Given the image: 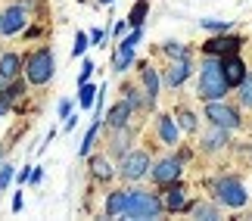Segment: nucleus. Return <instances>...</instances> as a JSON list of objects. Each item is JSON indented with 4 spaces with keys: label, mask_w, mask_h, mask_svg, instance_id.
Segmentation results:
<instances>
[{
    "label": "nucleus",
    "mask_w": 252,
    "mask_h": 221,
    "mask_svg": "<svg viewBox=\"0 0 252 221\" xmlns=\"http://www.w3.org/2000/svg\"><path fill=\"white\" fill-rule=\"evenodd\" d=\"M140 75H143V88H147V97H150V103L159 97V75H156V69H150V65H140Z\"/></svg>",
    "instance_id": "obj_17"
},
{
    "label": "nucleus",
    "mask_w": 252,
    "mask_h": 221,
    "mask_svg": "<svg viewBox=\"0 0 252 221\" xmlns=\"http://www.w3.org/2000/svg\"><path fill=\"white\" fill-rule=\"evenodd\" d=\"M6 109H9V103H6V100H3V97H0V115H3V112H6Z\"/></svg>",
    "instance_id": "obj_37"
},
{
    "label": "nucleus",
    "mask_w": 252,
    "mask_h": 221,
    "mask_svg": "<svg viewBox=\"0 0 252 221\" xmlns=\"http://www.w3.org/2000/svg\"><path fill=\"white\" fill-rule=\"evenodd\" d=\"M240 88V103H243V106H249L252 109V72H246V78L237 84Z\"/></svg>",
    "instance_id": "obj_21"
},
{
    "label": "nucleus",
    "mask_w": 252,
    "mask_h": 221,
    "mask_svg": "<svg viewBox=\"0 0 252 221\" xmlns=\"http://www.w3.org/2000/svg\"><path fill=\"white\" fill-rule=\"evenodd\" d=\"M240 47H243V41H240V37L221 34V37H212V41L206 44V53H209V56H230V53H237Z\"/></svg>",
    "instance_id": "obj_8"
},
{
    "label": "nucleus",
    "mask_w": 252,
    "mask_h": 221,
    "mask_svg": "<svg viewBox=\"0 0 252 221\" xmlns=\"http://www.w3.org/2000/svg\"><path fill=\"white\" fill-rule=\"evenodd\" d=\"M162 199L147 190H128V203H125V218H156L162 212Z\"/></svg>",
    "instance_id": "obj_2"
},
{
    "label": "nucleus",
    "mask_w": 252,
    "mask_h": 221,
    "mask_svg": "<svg viewBox=\"0 0 252 221\" xmlns=\"http://www.w3.org/2000/svg\"><path fill=\"white\" fill-rule=\"evenodd\" d=\"M9 181H13V165H0V190H6Z\"/></svg>",
    "instance_id": "obj_32"
},
{
    "label": "nucleus",
    "mask_w": 252,
    "mask_h": 221,
    "mask_svg": "<svg viewBox=\"0 0 252 221\" xmlns=\"http://www.w3.org/2000/svg\"><path fill=\"white\" fill-rule=\"evenodd\" d=\"M150 175H153V181L156 184H174V181L181 178V159H162V162H156V168H150Z\"/></svg>",
    "instance_id": "obj_7"
},
{
    "label": "nucleus",
    "mask_w": 252,
    "mask_h": 221,
    "mask_svg": "<svg viewBox=\"0 0 252 221\" xmlns=\"http://www.w3.org/2000/svg\"><path fill=\"white\" fill-rule=\"evenodd\" d=\"M0 156H3V147H0Z\"/></svg>",
    "instance_id": "obj_39"
},
{
    "label": "nucleus",
    "mask_w": 252,
    "mask_h": 221,
    "mask_svg": "<svg viewBox=\"0 0 252 221\" xmlns=\"http://www.w3.org/2000/svg\"><path fill=\"white\" fill-rule=\"evenodd\" d=\"M91 171H94L96 181H109L115 175V168L109 165V159H106V156H91Z\"/></svg>",
    "instance_id": "obj_16"
},
{
    "label": "nucleus",
    "mask_w": 252,
    "mask_h": 221,
    "mask_svg": "<svg viewBox=\"0 0 252 221\" xmlns=\"http://www.w3.org/2000/svg\"><path fill=\"white\" fill-rule=\"evenodd\" d=\"M78 88H81V91H78V103L87 109V106H91V103L96 100V88H94V84H87V81H84V84H78Z\"/></svg>",
    "instance_id": "obj_25"
},
{
    "label": "nucleus",
    "mask_w": 252,
    "mask_h": 221,
    "mask_svg": "<svg viewBox=\"0 0 252 221\" xmlns=\"http://www.w3.org/2000/svg\"><path fill=\"white\" fill-rule=\"evenodd\" d=\"M147 9H150V3H147V0H140V3H134L131 16H128V25L140 28V25H143V16H147Z\"/></svg>",
    "instance_id": "obj_22"
},
{
    "label": "nucleus",
    "mask_w": 252,
    "mask_h": 221,
    "mask_svg": "<svg viewBox=\"0 0 252 221\" xmlns=\"http://www.w3.org/2000/svg\"><path fill=\"white\" fill-rule=\"evenodd\" d=\"M115 131H119V137L112 140V150L115 153H125V150H128V125H125V128H115Z\"/></svg>",
    "instance_id": "obj_28"
},
{
    "label": "nucleus",
    "mask_w": 252,
    "mask_h": 221,
    "mask_svg": "<svg viewBox=\"0 0 252 221\" xmlns=\"http://www.w3.org/2000/svg\"><path fill=\"white\" fill-rule=\"evenodd\" d=\"M193 63L190 60H174V65L165 72V88H178V84H184V78L190 75Z\"/></svg>",
    "instance_id": "obj_12"
},
{
    "label": "nucleus",
    "mask_w": 252,
    "mask_h": 221,
    "mask_svg": "<svg viewBox=\"0 0 252 221\" xmlns=\"http://www.w3.org/2000/svg\"><path fill=\"white\" fill-rule=\"evenodd\" d=\"M84 50H87V34L78 32V34H75V47H72V53H75V56H81Z\"/></svg>",
    "instance_id": "obj_31"
},
{
    "label": "nucleus",
    "mask_w": 252,
    "mask_h": 221,
    "mask_svg": "<svg viewBox=\"0 0 252 221\" xmlns=\"http://www.w3.org/2000/svg\"><path fill=\"white\" fill-rule=\"evenodd\" d=\"M125 94H128V103H131V109L150 106V97H140V91H137V88H128V91H125Z\"/></svg>",
    "instance_id": "obj_26"
},
{
    "label": "nucleus",
    "mask_w": 252,
    "mask_h": 221,
    "mask_svg": "<svg viewBox=\"0 0 252 221\" xmlns=\"http://www.w3.org/2000/svg\"><path fill=\"white\" fill-rule=\"evenodd\" d=\"M125 203H128V190H115V193H109V199H106V215H109V218L122 215Z\"/></svg>",
    "instance_id": "obj_15"
},
{
    "label": "nucleus",
    "mask_w": 252,
    "mask_h": 221,
    "mask_svg": "<svg viewBox=\"0 0 252 221\" xmlns=\"http://www.w3.org/2000/svg\"><path fill=\"white\" fill-rule=\"evenodd\" d=\"M19 69H22V60H19L16 53H6L3 60H0V81H13Z\"/></svg>",
    "instance_id": "obj_13"
},
{
    "label": "nucleus",
    "mask_w": 252,
    "mask_h": 221,
    "mask_svg": "<svg viewBox=\"0 0 252 221\" xmlns=\"http://www.w3.org/2000/svg\"><path fill=\"white\" fill-rule=\"evenodd\" d=\"M212 190H215V199H218V203H224L230 209L246 206V187L240 184L237 178H218Z\"/></svg>",
    "instance_id": "obj_4"
},
{
    "label": "nucleus",
    "mask_w": 252,
    "mask_h": 221,
    "mask_svg": "<svg viewBox=\"0 0 252 221\" xmlns=\"http://www.w3.org/2000/svg\"><path fill=\"white\" fill-rule=\"evenodd\" d=\"M150 156L143 150H134V153H125V159H122V165H119V175L125 181H140L143 175H150Z\"/></svg>",
    "instance_id": "obj_5"
},
{
    "label": "nucleus",
    "mask_w": 252,
    "mask_h": 221,
    "mask_svg": "<svg viewBox=\"0 0 252 221\" xmlns=\"http://www.w3.org/2000/svg\"><path fill=\"white\" fill-rule=\"evenodd\" d=\"M91 72H94V63H91V60H87V63L81 65V75H78V84H84L87 78H91Z\"/></svg>",
    "instance_id": "obj_33"
},
{
    "label": "nucleus",
    "mask_w": 252,
    "mask_h": 221,
    "mask_svg": "<svg viewBox=\"0 0 252 221\" xmlns=\"http://www.w3.org/2000/svg\"><path fill=\"white\" fill-rule=\"evenodd\" d=\"M184 193H187V190L178 187V184L168 190V199H165V209H168V212H181V209H187V196H184Z\"/></svg>",
    "instance_id": "obj_19"
},
{
    "label": "nucleus",
    "mask_w": 252,
    "mask_h": 221,
    "mask_svg": "<svg viewBox=\"0 0 252 221\" xmlns=\"http://www.w3.org/2000/svg\"><path fill=\"white\" fill-rule=\"evenodd\" d=\"M221 72H224V78H227L230 88H237V84L246 78V63L240 60L237 53H230V56H224V63H221Z\"/></svg>",
    "instance_id": "obj_10"
},
{
    "label": "nucleus",
    "mask_w": 252,
    "mask_h": 221,
    "mask_svg": "<svg viewBox=\"0 0 252 221\" xmlns=\"http://www.w3.org/2000/svg\"><path fill=\"white\" fill-rule=\"evenodd\" d=\"M178 119H181V128H184V131H190V134L196 131V125H199V122H196V115H193L190 109H184V112L178 115Z\"/></svg>",
    "instance_id": "obj_27"
},
{
    "label": "nucleus",
    "mask_w": 252,
    "mask_h": 221,
    "mask_svg": "<svg viewBox=\"0 0 252 221\" xmlns=\"http://www.w3.org/2000/svg\"><path fill=\"white\" fill-rule=\"evenodd\" d=\"M159 137L165 143H178V125H174L168 115H159Z\"/></svg>",
    "instance_id": "obj_20"
},
{
    "label": "nucleus",
    "mask_w": 252,
    "mask_h": 221,
    "mask_svg": "<svg viewBox=\"0 0 252 221\" xmlns=\"http://www.w3.org/2000/svg\"><path fill=\"white\" fill-rule=\"evenodd\" d=\"M202 28H206V32H227V22H215V19H202V22H199Z\"/></svg>",
    "instance_id": "obj_30"
},
{
    "label": "nucleus",
    "mask_w": 252,
    "mask_h": 221,
    "mask_svg": "<svg viewBox=\"0 0 252 221\" xmlns=\"http://www.w3.org/2000/svg\"><path fill=\"white\" fill-rule=\"evenodd\" d=\"M25 78L32 84H47L53 78V53L50 50H37L28 56L25 63Z\"/></svg>",
    "instance_id": "obj_3"
},
{
    "label": "nucleus",
    "mask_w": 252,
    "mask_h": 221,
    "mask_svg": "<svg viewBox=\"0 0 252 221\" xmlns=\"http://www.w3.org/2000/svg\"><path fill=\"white\" fill-rule=\"evenodd\" d=\"M131 60H134V47L119 44V53H112V69H115V72H125V69L131 65Z\"/></svg>",
    "instance_id": "obj_18"
},
{
    "label": "nucleus",
    "mask_w": 252,
    "mask_h": 221,
    "mask_svg": "<svg viewBox=\"0 0 252 221\" xmlns=\"http://www.w3.org/2000/svg\"><path fill=\"white\" fill-rule=\"evenodd\" d=\"M187 209H190V215H193V218H202V221L218 218V209H215V206H187Z\"/></svg>",
    "instance_id": "obj_24"
},
{
    "label": "nucleus",
    "mask_w": 252,
    "mask_h": 221,
    "mask_svg": "<svg viewBox=\"0 0 252 221\" xmlns=\"http://www.w3.org/2000/svg\"><path fill=\"white\" fill-rule=\"evenodd\" d=\"M206 119H209L212 125H218V128H224V131L240 128V115L230 109V106H224L221 100H209V106H206Z\"/></svg>",
    "instance_id": "obj_6"
},
{
    "label": "nucleus",
    "mask_w": 252,
    "mask_h": 221,
    "mask_svg": "<svg viewBox=\"0 0 252 221\" xmlns=\"http://www.w3.org/2000/svg\"><path fill=\"white\" fill-rule=\"evenodd\" d=\"M91 41H94V44H100V41H103V32H100V28H96V32H91Z\"/></svg>",
    "instance_id": "obj_36"
},
{
    "label": "nucleus",
    "mask_w": 252,
    "mask_h": 221,
    "mask_svg": "<svg viewBox=\"0 0 252 221\" xmlns=\"http://www.w3.org/2000/svg\"><path fill=\"white\" fill-rule=\"evenodd\" d=\"M224 143H227V131L224 128H218V125H212V131L202 137V150H224Z\"/></svg>",
    "instance_id": "obj_14"
},
{
    "label": "nucleus",
    "mask_w": 252,
    "mask_h": 221,
    "mask_svg": "<svg viewBox=\"0 0 252 221\" xmlns=\"http://www.w3.org/2000/svg\"><path fill=\"white\" fill-rule=\"evenodd\" d=\"M69 112H72V103L63 100V103H60V115H63V119H69Z\"/></svg>",
    "instance_id": "obj_35"
},
{
    "label": "nucleus",
    "mask_w": 252,
    "mask_h": 221,
    "mask_svg": "<svg viewBox=\"0 0 252 221\" xmlns=\"http://www.w3.org/2000/svg\"><path fill=\"white\" fill-rule=\"evenodd\" d=\"M165 56H171V60H190V50L178 41H168L165 44Z\"/></svg>",
    "instance_id": "obj_23"
},
{
    "label": "nucleus",
    "mask_w": 252,
    "mask_h": 221,
    "mask_svg": "<svg viewBox=\"0 0 252 221\" xmlns=\"http://www.w3.org/2000/svg\"><path fill=\"white\" fill-rule=\"evenodd\" d=\"M140 34H143V32H140V28H134V32H131L128 37H125V41H122V44H128V47H134V44H140Z\"/></svg>",
    "instance_id": "obj_34"
},
{
    "label": "nucleus",
    "mask_w": 252,
    "mask_h": 221,
    "mask_svg": "<svg viewBox=\"0 0 252 221\" xmlns=\"http://www.w3.org/2000/svg\"><path fill=\"white\" fill-rule=\"evenodd\" d=\"M25 28V6H9L0 16V34H16Z\"/></svg>",
    "instance_id": "obj_9"
},
{
    "label": "nucleus",
    "mask_w": 252,
    "mask_h": 221,
    "mask_svg": "<svg viewBox=\"0 0 252 221\" xmlns=\"http://www.w3.org/2000/svg\"><path fill=\"white\" fill-rule=\"evenodd\" d=\"M131 103L125 100V103H115V106L106 112V125H109V128L115 131V128H125V125H128V119H131Z\"/></svg>",
    "instance_id": "obj_11"
},
{
    "label": "nucleus",
    "mask_w": 252,
    "mask_h": 221,
    "mask_svg": "<svg viewBox=\"0 0 252 221\" xmlns=\"http://www.w3.org/2000/svg\"><path fill=\"white\" fill-rule=\"evenodd\" d=\"M100 3H112V0H100Z\"/></svg>",
    "instance_id": "obj_38"
},
{
    "label": "nucleus",
    "mask_w": 252,
    "mask_h": 221,
    "mask_svg": "<svg viewBox=\"0 0 252 221\" xmlns=\"http://www.w3.org/2000/svg\"><path fill=\"white\" fill-rule=\"evenodd\" d=\"M227 88H230V84L224 78V72H221L218 56H215V60L209 56V60L202 63V72H199V97L206 100V103L209 100H221L227 94Z\"/></svg>",
    "instance_id": "obj_1"
},
{
    "label": "nucleus",
    "mask_w": 252,
    "mask_h": 221,
    "mask_svg": "<svg viewBox=\"0 0 252 221\" xmlns=\"http://www.w3.org/2000/svg\"><path fill=\"white\" fill-rule=\"evenodd\" d=\"M96 128H100V125H91V128H87V134H84V143H81V147H78V153H81V156H87V150H91V143H94V137H96Z\"/></svg>",
    "instance_id": "obj_29"
}]
</instances>
